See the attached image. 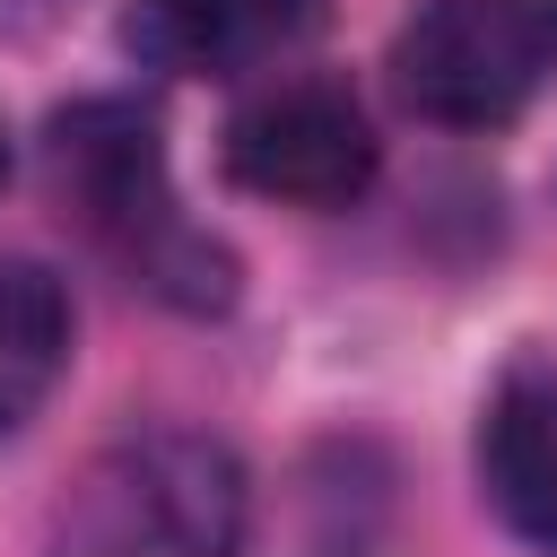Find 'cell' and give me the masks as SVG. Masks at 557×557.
<instances>
[{
    "instance_id": "6da1fadb",
    "label": "cell",
    "mask_w": 557,
    "mask_h": 557,
    "mask_svg": "<svg viewBox=\"0 0 557 557\" xmlns=\"http://www.w3.org/2000/svg\"><path fill=\"white\" fill-rule=\"evenodd\" d=\"M44 183L61 200V218L122 261L148 296L183 305V313H218L235 305V252L183 218L174 174H165V139L157 113L131 96H78L44 122Z\"/></svg>"
},
{
    "instance_id": "7a4b0ae2",
    "label": "cell",
    "mask_w": 557,
    "mask_h": 557,
    "mask_svg": "<svg viewBox=\"0 0 557 557\" xmlns=\"http://www.w3.org/2000/svg\"><path fill=\"white\" fill-rule=\"evenodd\" d=\"M557 78V0H418L392 35V87L435 131H496Z\"/></svg>"
},
{
    "instance_id": "3957f363",
    "label": "cell",
    "mask_w": 557,
    "mask_h": 557,
    "mask_svg": "<svg viewBox=\"0 0 557 557\" xmlns=\"http://www.w3.org/2000/svg\"><path fill=\"white\" fill-rule=\"evenodd\" d=\"M218 165L235 191L278 200V209H348L383 174V139L357 104L348 78L322 70H270L218 139Z\"/></svg>"
},
{
    "instance_id": "277c9868",
    "label": "cell",
    "mask_w": 557,
    "mask_h": 557,
    "mask_svg": "<svg viewBox=\"0 0 557 557\" xmlns=\"http://www.w3.org/2000/svg\"><path fill=\"white\" fill-rule=\"evenodd\" d=\"M122 505L174 548V557H235L252 531V479L244 461L200 426H139L96 461Z\"/></svg>"
},
{
    "instance_id": "5b68a950",
    "label": "cell",
    "mask_w": 557,
    "mask_h": 557,
    "mask_svg": "<svg viewBox=\"0 0 557 557\" xmlns=\"http://www.w3.org/2000/svg\"><path fill=\"white\" fill-rule=\"evenodd\" d=\"M322 26V0H131L122 44L165 78H252L278 70Z\"/></svg>"
},
{
    "instance_id": "8992f818",
    "label": "cell",
    "mask_w": 557,
    "mask_h": 557,
    "mask_svg": "<svg viewBox=\"0 0 557 557\" xmlns=\"http://www.w3.org/2000/svg\"><path fill=\"white\" fill-rule=\"evenodd\" d=\"M479 487L522 548L557 557V357H522L496 374L479 409Z\"/></svg>"
},
{
    "instance_id": "52a82bcc",
    "label": "cell",
    "mask_w": 557,
    "mask_h": 557,
    "mask_svg": "<svg viewBox=\"0 0 557 557\" xmlns=\"http://www.w3.org/2000/svg\"><path fill=\"white\" fill-rule=\"evenodd\" d=\"M70 287L44 261L0 252V435H17L70 366Z\"/></svg>"
},
{
    "instance_id": "ba28073f",
    "label": "cell",
    "mask_w": 557,
    "mask_h": 557,
    "mask_svg": "<svg viewBox=\"0 0 557 557\" xmlns=\"http://www.w3.org/2000/svg\"><path fill=\"white\" fill-rule=\"evenodd\" d=\"M44 557H174V548L122 505V487H113L104 470H87V487H78V505L61 513V531H52Z\"/></svg>"
},
{
    "instance_id": "9c48e42d",
    "label": "cell",
    "mask_w": 557,
    "mask_h": 557,
    "mask_svg": "<svg viewBox=\"0 0 557 557\" xmlns=\"http://www.w3.org/2000/svg\"><path fill=\"white\" fill-rule=\"evenodd\" d=\"M0 183H9V131H0Z\"/></svg>"
}]
</instances>
